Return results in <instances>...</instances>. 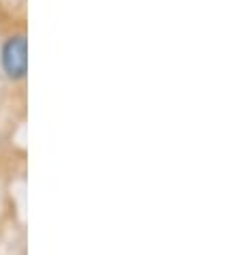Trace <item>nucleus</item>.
<instances>
[{
  "label": "nucleus",
  "instance_id": "f257e3e1",
  "mask_svg": "<svg viewBox=\"0 0 240 255\" xmlns=\"http://www.w3.org/2000/svg\"><path fill=\"white\" fill-rule=\"evenodd\" d=\"M0 60H2V69H4L6 77H11V80H22V77H26V73H28V41L24 34H13V37L4 41Z\"/></svg>",
  "mask_w": 240,
  "mask_h": 255
}]
</instances>
